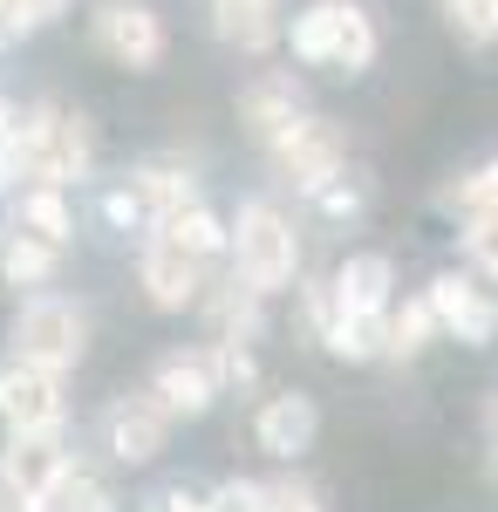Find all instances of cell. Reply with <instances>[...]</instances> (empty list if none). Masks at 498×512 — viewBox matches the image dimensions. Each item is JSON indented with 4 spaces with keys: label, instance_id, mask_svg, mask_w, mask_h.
I'll use <instances>...</instances> for the list:
<instances>
[{
    "label": "cell",
    "instance_id": "4",
    "mask_svg": "<svg viewBox=\"0 0 498 512\" xmlns=\"http://www.w3.org/2000/svg\"><path fill=\"white\" fill-rule=\"evenodd\" d=\"M76 458H69V444H62V424L55 431H14L7 437V451H0V499L14 512H48V492L62 485Z\"/></svg>",
    "mask_w": 498,
    "mask_h": 512
},
{
    "label": "cell",
    "instance_id": "16",
    "mask_svg": "<svg viewBox=\"0 0 498 512\" xmlns=\"http://www.w3.org/2000/svg\"><path fill=\"white\" fill-rule=\"evenodd\" d=\"M301 117V82L294 76H260L246 96H239V123L253 130V137H273L280 123Z\"/></svg>",
    "mask_w": 498,
    "mask_h": 512
},
{
    "label": "cell",
    "instance_id": "18",
    "mask_svg": "<svg viewBox=\"0 0 498 512\" xmlns=\"http://www.w3.org/2000/svg\"><path fill=\"white\" fill-rule=\"evenodd\" d=\"M21 233L48 239V246H69L76 239V212H69V198H62V185H28L21 192Z\"/></svg>",
    "mask_w": 498,
    "mask_h": 512
},
{
    "label": "cell",
    "instance_id": "11",
    "mask_svg": "<svg viewBox=\"0 0 498 512\" xmlns=\"http://www.w3.org/2000/svg\"><path fill=\"white\" fill-rule=\"evenodd\" d=\"M314 396H267L260 403V417H253V437H260V451L267 458H301L307 444H314Z\"/></svg>",
    "mask_w": 498,
    "mask_h": 512
},
{
    "label": "cell",
    "instance_id": "22",
    "mask_svg": "<svg viewBox=\"0 0 498 512\" xmlns=\"http://www.w3.org/2000/svg\"><path fill=\"white\" fill-rule=\"evenodd\" d=\"M294 55L307 69H335V0H314L294 21Z\"/></svg>",
    "mask_w": 498,
    "mask_h": 512
},
{
    "label": "cell",
    "instance_id": "2",
    "mask_svg": "<svg viewBox=\"0 0 498 512\" xmlns=\"http://www.w3.org/2000/svg\"><path fill=\"white\" fill-rule=\"evenodd\" d=\"M226 253L239 260V280H246V287H260V294H280V287H294V267H301V239H294V226L273 212L267 198L239 205Z\"/></svg>",
    "mask_w": 498,
    "mask_h": 512
},
{
    "label": "cell",
    "instance_id": "30",
    "mask_svg": "<svg viewBox=\"0 0 498 512\" xmlns=\"http://www.w3.org/2000/svg\"><path fill=\"white\" fill-rule=\"evenodd\" d=\"M267 512H321V499L307 492L301 478H280V485H267Z\"/></svg>",
    "mask_w": 498,
    "mask_h": 512
},
{
    "label": "cell",
    "instance_id": "17",
    "mask_svg": "<svg viewBox=\"0 0 498 512\" xmlns=\"http://www.w3.org/2000/svg\"><path fill=\"white\" fill-rule=\"evenodd\" d=\"M62 267V246H48L35 233H7L0 239V280L7 287H41V280H55Z\"/></svg>",
    "mask_w": 498,
    "mask_h": 512
},
{
    "label": "cell",
    "instance_id": "14",
    "mask_svg": "<svg viewBox=\"0 0 498 512\" xmlns=\"http://www.w3.org/2000/svg\"><path fill=\"white\" fill-rule=\"evenodd\" d=\"M389 287H396V267H389L383 253H355L342 274L328 280L335 308H348V315H383V308H389Z\"/></svg>",
    "mask_w": 498,
    "mask_h": 512
},
{
    "label": "cell",
    "instance_id": "13",
    "mask_svg": "<svg viewBox=\"0 0 498 512\" xmlns=\"http://www.w3.org/2000/svg\"><path fill=\"white\" fill-rule=\"evenodd\" d=\"M212 28L239 55H267L280 41V7L273 0H212Z\"/></svg>",
    "mask_w": 498,
    "mask_h": 512
},
{
    "label": "cell",
    "instance_id": "33",
    "mask_svg": "<svg viewBox=\"0 0 498 512\" xmlns=\"http://www.w3.org/2000/svg\"><path fill=\"white\" fill-rule=\"evenodd\" d=\"M164 512H212V499H198V492L178 485V492H164Z\"/></svg>",
    "mask_w": 498,
    "mask_h": 512
},
{
    "label": "cell",
    "instance_id": "7",
    "mask_svg": "<svg viewBox=\"0 0 498 512\" xmlns=\"http://www.w3.org/2000/svg\"><path fill=\"white\" fill-rule=\"evenodd\" d=\"M423 301H430L437 328H444V335H458V342H471V349H485V342L498 335V301L471 274H437Z\"/></svg>",
    "mask_w": 498,
    "mask_h": 512
},
{
    "label": "cell",
    "instance_id": "34",
    "mask_svg": "<svg viewBox=\"0 0 498 512\" xmlns=\"http://www.w3.org/2000/svg\"><path fill=\"white\" fill-rule=\"evenodd\" d=\"M492 424H498V403H492Z\"/></svg>",
    "mask_w": 498,
    "mask_h": 512
},
{
    "label": "cell",
    "instance_id": "6",
    "mask_svg": "<svg viewBox=\"0 0 498 512\" xmlns=\"http://www.w3.org/2000/svg\"><path fill=\"white\" fill-rule=\"evenodd\" d=\"M96 48L123 69H157L164 62V21L144 0H110V7H96Z\"/></svg>",
    "mask_w": 498,
    "mask_h": 512
},
{
    "label": "cell",
    "instance_id": "20",
    "mask_svg": "<svg viewBox=\"0 0 498 512\" xmlns=\"http://www.w3.org/2000/svg\"><path fill=\"white\" fill-rule=\"evenodd\" d=\"M260 287H246V280H232L219 287V301H212V321H219V342H253L260 335Z\"/></svg>",
    "mask_w": 498,
    "mask_h": 512
},
{
    "label": "cell",
    "instance_id": "26",
    "mask_svg": "<svg viewBox=\"0 0 498 512\" xmlns=\"http://www.w3.org/2000/svg\"><path fill=\"white\" fill-rule=\"evenodd\" d=\"M48 512H110V492H103L89 472H76V465H69V472H62V485L48 492Z\"/></svg>",
    "mask_w": 498,
    "mask_h": 512
},
{
    "label": "cell",
    "instance_id": "31",
    "mask_svg": "<svg viewBox=\"0 0 498 512\" xmlns=\"http://www.w3.org/2000/svg\"><path fill=\"white\" fill-rule=\"evenodd\" d=\"M103 219H110V226H144L151 212H144V205H137V192L123 185V192H110V198H103Z\"/></svg>",
    "mask_w": 498,
    "mask_h": 512
},
{
    "label": "cell",
    "instance_id": "28",
    "mask_svg": "<svg viewBox=\"0 0 498 512\" xmlns=\"http://www.w3.org/2000/svg\"><path fill=\"white\" fill-rule=\"evenodd\" d=\"M205 369H212L219 390H246V383H253V355H246V342H212V349H205Z\"/></svg>",
    "mask_w": 498,
    "mask_h": 512
},
{
    "label": "cell",
    "instance_id": "15",
    "mask_svg": "<svg viewBox=\"0 0 498 512\" xmlns=\"http://www.w3.org/2000/svg\"><path fill=\"white\" fill-rule=\"evenodd\" d=\"M151 226H157L164 239H178L185 253H198V260H219V253L232 246V226L219 219V212H205L198 198H185V205H171V212H157Z\"/></svg>",
    "mask_w": 498,
    "mask_h": 512
},
{
    "label": "cell",
    "instance_id": "23",
    "mask_svg": "<svg viewBox=\"0 0 498 512\" xmlns=\"http://www.w3.org/2000/svg\"><path fill=\"white\" fill-rule=\"evenodd\" d=\"M444 21L464 48H492L498 41V0H444Z\"/></svg>",
    "mask_w": 498,
    "mask_h": 512
},
{
    "label": "cell",
    "instance_id": "24",
    "mask_svg": "<svg viewBox=\"0 0 498 512\" xmlns=\"http://www.w3.org/2000/svg\"><path fill=\"white\" fill-rule=\"evenodd\" d=\"M464 260H471L485 280H498V205L464 212Z\"/></svg>",
    "mask_w": 498,
    "mask_h": 512
},
{
    "label": "cell",
    "instance_id": "10",
    "mask_svg": "<svg viewBox=\"0 0 498 512\" xmlns=\"http://www.w3.org/2000/svg\"><path fill=\"white\" fill-rule=\"evenodd\" d=\"M103 437H110V458H123V465H151L157 451H164V437H171V410H164L151 390L144 396H116L110 417H103Z\"/></svg>",
    "mask_w": 498,
    "mask_h": 512
},
{
    "label": "cell",
    "instance_id": "21",
    "mask_svg": "<svg viewBox=\"0 0 498 512\" xmlns=\"http://www.w3.org/2000/svg\"><path fill=\"white\" fill-rule=\"evenodd\" d=\"M130 192H137V205L144 212H171V205H185V198H198V185H192V171H171V164H144L137 178H130Z\"/></svg>",
    "mask_w": 498,
    "mask_h": 512
},
{
    "label": "cell",
    "instance_id": "8",
    "mask_svg": "<svg viewBox=\"0 0 498 512\" xmlns=\"http://www.w3.org/2000/svg\"><path fill=\"white\" fill-rule=\"evenodd\" d=\"M137 274H144V294H151V308H164V315L192 308L198 294H205V260H198V253H185L178 239H164V233H151L144 260H137Z\"/></svg>",
    "mask_w": 498,
    "mask_h": 512
},
{
    "label": "cell",
    "instance_id": "3",
    "mask_svg": "<svg viewBox=\"0 0 498 512\" xmlns=\"http://www.w3.org/2000/svg\"><path fill=\"white\" fill-rule=\"evenodd\" d=\"M89 349V315L62 294H35L21 315H14V362H35V369H76Z\"/></svg>",
    "mask_w": 498,
    "mask_h": 512
},
{
    "label": "cell",
    "instance_id": "29",
    "mask_svg": "<svg viewBox=\"0 0 498 512\" xmlns=\"http://www.w3.org/2000/svg\"><path fill=\"white\" fill-rule=\"evenodd\" d=\"M212 512H267V485H253V478H232L212 492Z\"/></svg>",
    "mask_w": 498,
    "mask_h": 512
},
{
    "label": "cell",
    "instance_id": "19",
    "mask_svg": "<svg viewBox=\"0 0 498 512\" xmlns=\"http://www.w3.org/2000/svg\"><path fill=\"white\" fill-rule=\"evenodd\" d=\"M376 62V21L355 7V0H335V69H369Z\"/></svg>",
    "mask_w": 498,
    "mask_h": 512
},
{
    "label": "cell",
    "instance_id": "32",
    "mask_svg": "<svg viewBox=\"0 0 498 512\" xmlns=\"http://www.w3.org/2000/svg\"><path fill=\"white\" fill-rule=\"evenodd\" d=\"M321 212H335V219H355V212H362V192H355V185H342V178H335V185H321Z\"/></svg>",
    "mask_w": 498,
    "mask_h": 512
},
{
    "label": "cell",
    "instance_id": "1",
    "mask_svg": "<svg viewBox=\"0 0 498 512\" xmlns=\"http://www.w3.org/2000/svg\"><path fill=\"white\" fill-rule=\"evenodd\" d=\"M89 123L55 110V103H35L28 117L7 123L0 137V178H35V185H82L89 178Z\"/></svg>",
    "mask_w": 498,
    "mask_h": 512
},
{
    "label": "cell",
    "instance_id": "12",
    "mask_svg": "<svg viewBox=\"0 0 498 512\" xmlns=\"http://www.w3.org/2000/svg\"><path fill=\"white\" fill-rule=\"evenodd\" d=\"M151 396L171 410V417H205L212 396H219V383H212L205 355H164L157 376H151Z\"/></svg>",
    "mask_w": 498,
    "mask_h": 512
},
{
    "label": "cell",
    "instance_id": "9",
    "mask_svg": "<svg viewBox=\"0 0 498 512\" xmlns=\"http://www.w3.org/2000/svg\"><path fill=\"white\" fill-rule=\"evenodd\" d=\"M0 417H7V431H55L62 424V376L35 369V362L0 369Z\"/></svg>",
    "mask_w": 498,
    "mask_h": 512
},
{
    "label": "cell",
    "instance_id": "27",
    "mask_svg": "<svg viewBox=\"0 0 498 512\" xmlns=\"http://www.w3.org/2000/svg\"><path fill=\"white\" fill-rule=\"evenodd\" d=\"M62 7L69 0H0V41H21V35H35V28H48Z\"/></svg>",
    "mask_w": 498,
    "mask_h": 512
},
{
    "label": "cell",
    "instance_id": "25",
    "mask_svg": "<svg viewBox=\"0 0 498 512\" xmlns=\"http://www.w3.org/2000/svg\"><path fill=\"white\" fill-rule=\"evenodd\" d=\"M430 335H437L430 301H403V308H389V355H417Z\"/></svg>",
    "mask_w": 498,
    "mask_h": 512
},
{
    "label": "cell",
    "instance_id": "5",
    "mask_svg": "<svg viewBox=\"0 0 498 512\" xmlns=\"http://www.w3.org/2000/svg\"><path fill=\"white\" fill-rule=\"evenodd\" d=\"M267 151H273V171L294 185V192H321V185H335L342 178V164H348V144H342V130L328 117H294V123H280L267 137Z\"/></svg>",
    "mask_w": 498,
    "mask_h": 512
}]
</instances>
